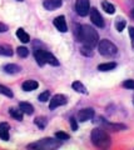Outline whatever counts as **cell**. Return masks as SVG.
<instances>
[{
	"label": "cell",
	"instance_id": "6da1fadb",
	"mask_svg": "<svg viewBox=\"0 0 134 150\" xmlns=\"http://www.w3.org/2000/svg\"><path fill=\"white\" fill-rule=\"evenodd\" d=\"M78 39H79L83 45H88L90 48H94L95 45H98L99 36L90 25H82L79 26V33H78Z\"/></svg>",
	"mask_w": 134,
	"mask_h": 150
},
{
	"label": "cell",
	"instance_id": "7a4b0ae2",
	"mask_svg": "<svg viewBox=\"0 0 134 150\" xmlns=\"http://www.w3.org/2000/svg\"><path fill=\"white\" fill-rule=\"evenodd\" d=\"M90 139H91V143L99 149H107L110 146V143H112L108 133L104 129H100V128L93 129V131L90 133Z\"/></svg>",
	"mask_w": 134,
	"mask_h": 150
},
{
	"label": "cell",
	"instance_id": "3957f363",
	"mask_svg": "<svg viewBox=\"0 0 134 150\" xmlns=\"http://www.w3.org/2000/svg\"><path fill=\"white\" fill-rule=\"evenodd\" d=\"M62 145V140L58 139H52V138H45V139H41L39 142H36L34 144H30L28 145V148H31V149H58L60 148Z\"/></svg>",
	"mask_w": 134,
	"mask_h": 150
},
{
	"label": "cell",
	"instance_id": "277c9868",
	"mask_svg": "<svg viewBox=\"0 0 134 150\" xmlns=\"http://www.w3.org/2000/svg\"><path fill=\"white\" fill-rule=\"evenodd\" d=\"M98 50L104 56H113L118 53V48L108 39H103L98 41Z\"/></svg>",
	"mask_w": 134,
	"mask_h": 150
},
{
	"label": "cell",
	"instance_id": "5b68a950",
	"mask_svg": "<svg viewBox=\"0 0 134 150\" xmlns=\"http://www.w3.org/2000/svg\"><path fill=\"white\" fill-rule=\"evenodd\" d=\"M75 10L79 16H85L90 11V4L89 0H77L75 3Z\"/></svg>",
	"mask_w": 134,
	"mask_h": 150
},
{
	"label": "cell",
	"instance_id": "8992f818",
	"mask_svg": "<svg viewBox=\"0 0 134 150\" xmlns=\"http://www.w3.org/2000/svg\"><path fill=\"white\" fill-rule=\"evenodd\" d=\"M67 103H68V99H67L65 95H63V94H57V95H54L53 99L50 100L49 109H50V110H54V109H57L58 106L65 105Z\"/></svg>",
	"mask_w": 134,
	"mask_h": 150
},
{
	"label": "cell",
	"instance_id": "52a82bcc",
	"mask_svg": "<svg viewBox=\"0 0 134 150\" xmlns=\"http://www.w3.org/2000/svg\"><path fill=\"white\" fill-rule=\"evenodd\" d=\"M89 13H90V20L93 21V24L96 25L98 28H103L104 26V20H103V18H101L100 13L98 11V9L93 8Z\"/></svg>",
	"mask_w": 134,
	"mask_h": 150
},
{
	"label": "cell",
	"instance_id": "ba28073f",
	"mask_svg": "<svg viewBox=\"0 0 134 150\" xmlns=\"http://www.w3.org/2000/svg\"><path fill=\"white\" fill-rule=\"evenodd\" d=\"M94 116V110L91 108H85V109H82L78 112V119L80 121H88L90 120Z\"/></svg>",
	"mask_w": 134,
	"mask_h": 150
},
{
	"label": "cell",
	"instance_id": "9c48e42d",
	"mask_svg": "<svg viewBox=\"0 0 134 150\" xmlns=\"http://www.w3.org/2000/svg\"><path fill=\"white\" fill-rule=\"evenodd\" d=\"M54 25H55V28H57L59 31H62V33L68 31V26H67V23H65V18H64L63 15L57 16V18L54 19Z\"/></svg>",
	"mask_w": 134,
	"mask_h": 150
},
{
	"label": "cell",
	"instance_id": "30bf717a",
	"mask_svg": "<svg viewBox=\"0 0 134 150\" xmlns=\"http://www.w3.org/2000/svg\"><path fill=\"white\" fill-rule=\"evenodd\" d=\"M62 4H63L62 0H44L43 6L47 9V10L52 11V10H55V9L60 8Z\"/></svg>",
	"mask_w": 134,
	"mask_h": 150
},
{
	"label": "cell",
	"instance_id": "8fae6325",
	"mask_svg": "<svg viewBox=\"0 0 134 150\" xmlns=\"http://www.w3.org/2000/svg\"><path fill=\"white\" fill-rule=\"evenodd\" d=\"M9 129H10V126L8 123H0V139L4 142L9 140Z\"/></svg>",
	"mask_w": 134,
	"mask_h": 150
},
{
	"label": "cell",
	"instance_id": "7c38bea8",
	"mask_svg": "<svg viewBox=\"0 0 134 150\" xmlns=\"http://www.w3.org/2000/svg\"><path fill=\"white\" fill-rule=\"evenodd\" d=\"M44 59H45V64H50V65H53V67H58L59 65L58 59L47 50H45V53H44Z\"/></svg>",
	"mask_w": 134,
	"mask_h": 150
},
{
	"label": "cell",
	"instance_id": "4fadbf2b",
	"mask_svg": "<svg viewBox=\"0 0 134 150\" xmlns=\"http://www.w3.org/2000/svg\"><path fill=\"white\" fill-rule=\"evenodd\" d=\"M39 86V84L38 81H35V80H26L23 83V90H25V91H31V90H35V89H38Z\"/></svg>",
	"mask_w": 134,
	"mask_h": 150
},
{
	"label": "cell",
	"instance_id": "5bb4252c",
	"mask_svg": "<svg viewBox=\"0 0 134 150\" xmlns=\"http://www.w3.org/2000/svg\"><path fill=\"white\" fill-rule=\"evenodd\" d=\"M103 124H104V128H105V129H109V130H112V131H121V130L127 129V126L123 125V124H112V123H107V121H104V119H103Z\"/></svg>",
	"mask_w": 134,
	"mask_h": 150
},
{
	"label": "cell",
	"instance_id": "9a60e30c",
	"mask_svg": "<svg viewBox=\"0 0 134 150\" xmlns=\"http://www.w3.org/2000/svg\"><path fill=\"white\" fill-rule=\"evenodd\" d=\"M44 53H45V50H43V49H36L34 51V56H35V59H36V63L39 64V67H43V65H45Z\"/></svg>",
	"mask_w": 134,
	"mask_h": 150
},
{
	"label": "cell",
	"instance_id": "2e32d148",
	"mask_svg": "<svg viewBox=\"0 0 134 150\" xmlns=\"http://www.w3.org/2000/svg\"><path fill=\"white\" fill-rule=\"evenodd\" d=\"M19 109L24 112V114H28V115H31L34 112V106L29 104V103H25V101H23L19 104Z\"/></svg>",
	"mask_w": 134,
	"mask_h": 150
},
{
	"label": "cell",
	"instance_id": "e0dca14e",
	"mask_svg": "<svg viewBox=\"0 0 134 150\" xmlns=\"http://www.w3.org/2000/svg\"><path fill=\"white\" fill-rule=\"evenodd\" d=\"M20 70L21 68L16 64H8L4 67V71L8 74H18V73H20Z\"/></svg>",
	"mask_w": 134,
	"mask_h": 150
},
{
	"label": "cell",
	"instance_id": "ac0fdd59",
	"mask_svg": "<svg viewBox=\"0 0 134 150\" xmlns=\"http://www.w3.org/2000/svg\"><path fill=\"white\" fill-rule=\"evenodd\" d=\"M16 36L19 38V40L21 41V43H29V41H30L29 34H28L26 31H24V29H21V28L16 30Z\"/></svg>",
	"mask_w": 134,
	"mask_h": 150
},
{
	"label": "cell",
	"instance_id": "d6986e66",
	"mask_svg": "<svg viewBox=\"0 0 134 150\" xmlns=\"http://www.w3.org/2000/svg\"><path fill=\"white\" fill-rule=\"evenodd\" d=\"M0 55L4 56H11L13 55V48L6 44H0Z\"/></svg>",
	"mask_w": 134,
	"mask_h": 150
},
{
	"label": "cell",
	"instance_id": "ffe728a7",
	"mask_svg": "<svg viewBox=\"0 0 134 150\" xmlns=\"http://www.w3.org/2000/svg\"><path fill=\"white\" fill-rule=\"evenodd\" d=\"M101 8H103V10L107 13V14H114L115 13V6L113 4H110L109 1H101Z\"/></svg>",
	"mask_w": 134,
	"mask_h": 150
},
{
	"label": "cell",
	"instance_id": "44dd1931",
	"mask_svg": "<svg viewBox=\"0 0 134 150\" xmlns=\"http://www.w3.org/2000/svg\"><path fill=\"white\" fill-rule=\"evenodd\" d=\"M72 88L75 90L77 93H80V94H86V88L83 85L80 81H74L72 84Z\"/></svg>",
	"mask_w": 134,
	"mask_h": 150
},
{
	"label": "cell",
	"instance_id": "7402d4cb",
	"mask_svg": "<svg viewBox=\"0 0 134 150\" xmlns=\"http://www.w3.org/2000/svg\"><path fill=\"white\" fill-rule=\"evenodd\" d=\"M115 67H117V64L115 63H104V64L99 65L98 70L99 71H110V70H113Z\"/></svg>",
	"mask_w": 134,
	"mask_h": 150
},
{
	"label": "cell",
	"instance_id": "603a6c76",
	"mask_svg": "<svg viewBox=\"0 0 134 150\" xmlns=\"http://www.w3.org/2000/svg\"><path fill=\"white\" fill-rule=\"evenodd\" d=\"M9 112H10V115L13 116L14 119H16V120H23V112L20 109H14V108H10V110H9Z\"/></svg>",
	"mask_w": 134,
	"mask_h": 150
},
{
	"label": "cell",
	"instance_id": "cb8c5ba5",
	"mask_svg": "<svg viewBox=\"0 0 134 150\" xmlns=\"http://www.w3.org/2000/svg\"><path fill=\"white\" fill-rule=\"evenodd\" d=\"M34 123L39 129H44L48 124V120H47V118H44V116H38V118L34 120Z\"/></svg>",
	"mask_w": 134,
	"mask_h": 150
},
{
	"label": "cell",
	"instance_id": "d4e9b609",
	"mask_svg": "<svg viewBox=\"0 0 134 150\" xmlns=\"http://www.w3.org/2000/svg\"><path fill=\"white\" fill-rule=\"evenodd\" d=\"M80 53L83 55H85V56H93V48H90V46H88V45H83L82 46V49H80Z\"/></svg>",
	"mask_w": 134,
	"mask_h": 150
},
{
	"label": "cell",
	"instance_id": "484cf974",
	"mask_svg": "<svg viewBox=\"0 0 134 150\" xmlns=\"http://www.w3.org/2000/svg\"><path fill=\"white\" fill-rule=\"evenodd\" d=\"M125 25H127V23H125V20H123V19H117V21H115V29L118 31H123Z\"/></svg>",
	"mask_w": 134,
	"mask_h": 150
},
{
	"label": "cell",
	"instance_id": "4316f807",
	"mask_svg": "<svg viewBox=\"0 0 134 150\" xmlns=\"http://www.w3.org/2000/svg\"><path fill=\"white\" fill-rule=\"evenodd\" d=\"M16 53L20 58H26V56L29 55V50H28L25 46H19V48L16 49Z\"/></svg>",
	"mask_w": 134,
	"mask_h": 150
},
{
	"label": "cell",
	"instance_id": "83f0119b",
	"mask_svg": "<svg viewBox=\"0 0 134 150\" xmlns=\"http://www.w3.org/2000/svg\"><path fill=\"white\" fill-rule=\"evenodd\" d=\"M0 94H3V95H5L8 98H13V91L4 85H0Z\"/></svg>",
	"mask_w": 134,
	"mask_h": 150
},
{
	"label": "cell",
	"instance_id": "f1b7e54d",
	"mask_svg": "<svg viewBox=\"0 0 134 150\" xmlns=\"http://www.w3.org/2000/svg\"><path fill=\"white\" fill-rule=\"evenodd\" d=\"M49 98H50V91H44V93H41L40 95H39V101L41 103H45V101H48L49 100Z\"/></svg>",
	"mask_w": 134,
	"mask_h": 150
},
{
	"label": "cell",
	"instance_id": "f546056e",
	"mask_svg": "<svg viewBox=\"0 0 134 150\" xmlns=\"http://www.w3.org/2000/svg\"><path fill=\"white\" fill-rule=\"evenodd\" d=\"M55 138H58V139H60V140H68L70 137H69L67 133H63V131H58V133H55Z\"/></svg>",
	"mask_w": 134,
	"mask_h": 150
},
{
	"label": "cell",
	"instance_id": "4dcf8cb0",
	"mask_svg": "<svg viewBox=\"0 0 134 150\" xmlns=\"http://www.w3.org/2000/svg\"><path fill=\"white\" fill-rule=\"evenodd\" d=\"M123 86L125 89H130V90H134V80H125L123 83Z\"/></svg>",
	"mask_w": 134,
	"mask_h": 150
},
{
	"label": "cell",
	"instance_id": "1f68e13d",
	"mask_svg": "<svg viewBox=\"0 0 134 150\" xmlns=\"http://www.w3.org/2000/svg\"><path fill=\"white\" fill-rule=\"evenodd\" d=\"M129 36H130V40H132V46L134 48V26L129 28Z\"/></svg>",
	"mask_w": 134,
	"mask_h": 150
},
{
	"label": "cell",
	"instance_id": "d6a6232c",
	"mask_svg": "<svg viewBox=\"0 0 134 150\" xmlns=\"http://www.w3.org/2000/svg\"><path fill=\"white\" fill-rule=\"evenodd\" d=\"M70 126H72V129L74 131L78 130V123H77V120L74 119V118H70Z\"/></svg>",
	"mask_w": 134,
	"mask_h": 150
},
{
	"label": "cell",
	"instance_id": "836d02e7",
	"mask_svg": "<svg viewBox=\"0 0 134 150\" xmlns=\"http://www.w3.org/2000/svg\"><path fill=\"white\" fill-rule=\"evenodd\" d=\"M8 30V26L5 24H3V23H0V33H5Z\"/></svg>",
	"mask_w": 134,
	"mask_h": 150
},
{
	"label": "cell",
	"instance_id": "e575fe53",
	"mask_svg": "<svg viewBox=\"0 0 134 150\" xmlns=\"http://www.w3.org/2000/svg\"><path fill=\"white\" fill-rule=\"evenodd\" d=\"M132 16L134 18V9H133V10H132Z\"/></svg>",
	"mask_w": 134,
	"mask_h": 150
},
{
	"label": "cell",
	"instance_id": "d590c367",
	"mask_svg": "<svg viewBox=\"0 0 134 150\" xmlns=\"http://www.w3.org/2000/svg\"><path fill=\"white\" fill-rule=\"evenodd\" d=\"M18 1H23V0H18Z\"/></svg>",
	"mask_w": 134,
	"mask_h": 150
},
{
	"label": "cell",
	"instance_id": "8d00e7d4",
	"mask_svg": "<svg viewBox=\"0 0 134 150\" xmlns=\"http://www.w3.org/2000/svg\"><path fill=\"white\" fill-rule=\"evenodd\" d=\"M133 101H134V100H133Z\"/></svg>",
	"mask_w": 134,
	"mask_h": 150
}]
</instances>
